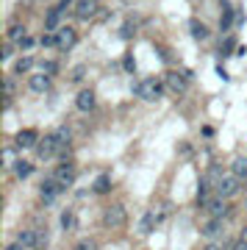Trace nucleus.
Returning a JSON list of instances; mask_svg holds the SVG:
<instances>
[{
	"label": "nucleus",
	"mask_w": 247,
	"mask_h": 250,
	"mask_svg": "<svg viewBox=\"0 0 247 250\" xmlns=\"http://www.w3.org/2000/svg\"><path fill=\"white\" fill-rule=\"evenodd\" d=\"M167 89L164 86V78H144L139 83V86H133V92H136V98L147 100V103H153V100L161 98V92Z\"/></svg>",
	"instance_id": "f257e3e1"
},
{
	"label": "nucleus",
	"mask_w": 247,
	"mask_h": 250,
	"mask_svg": "<svg viewBox=\"0 0 247 250\" xmlns=\"http://www.w3.org/2000/svg\"><path fill=\"white\" fill-rule=\"evenodd\" d=\"M64 150V145L59 142V136L56 134H47L44 139H39V145H36V156L42 161H50L53 156H59V153Z\"/></svg>",
	"instance_id": "f03ea898"
},
{
	"label": "nucleus",
	"mask_w": 247,
	"mask_h": 250,
	"mask_svg": "<svg viewBox=\"0 0 247 250\" xmlns=\"http://www.w3.org/2000/svg\"><path fill=\"white\" fill-rule=\"evenodd\" d=\"M125 223H128V211H125L123 203H111L103 211V225L106 228H123Z\"/></svg>",
	"instance_id": "7ed1b4c3"
},
{
	"label": "nucleus",
	"mask_w": 247,
	"mask_h": 250,
	"mask_svg": "<svg viewBox=\"0 0 247 250\" xmlns=\"http://www.w3.org/2000/svg\"><path fill=\"white\" fill-rule=\"evenodd\" d=\"M214 189H217V195L220 197L228 200L230 195H236L239 192V178L233 175V172H228V175H214Z\"/></svg>",
	"instance_id": "20e7f679"
},
{
	"label": "nucleus",
	"mask_w": 247,
	"mask_h": 250,
	"mask_svg": "<svg viewBox=\"0 0 247 250\" xmlns=\"http://www.w3.org/2000/svg\"><path fill=\"white\" fill-rule=\"evenodd\" d=\"M17 242H20V245H22L25 250L44 248V242H47V233H39V231H31V228H25V231H20Z\"/></svg>",
	"instance_id": "39448f33"
},
{
	"label": "nucleus",
	"mask_w": 247,
	"mask_h": 250,
	"mask_svg": "<svg viewBox=\"0 0 247 250\" xmlns=\"http://www.w3.org/2000/svg\"><path fill=\"white\" fill-rule=\"evenodd\" d=\"M53 178L59 181V187H62V189L72 187V184H75V167H72L70 161H62V164H59V170L53 172Z\"/></svg>",
	"instance_id": "423d86ee"
},
{
	"label": "nucleus",
	"mask_w": 247,
	"mask_h": 250,
	"mask_svg": "<svg viewBox=\"0 0 247 250\" xmlns=\"http://www.w3.org/2000/svg\"><path fill=\"white\" fill-rule=\"evenodd\" d=\"M62 192H64V189L59 187V181H56V178H47V181L42 184V189H39V195H42V203H44V206L56 203V197L62 195Z\"/></svg>",
	"instance_id": "0eeeda50"
},
{
	"label": "nucleus",
	"mask_w": 247,
	"mask_h": 250,
	"mask_svg": "<svg viewBox=\"0 0 247 250\" xmlns=\"http://www.w3.org/2000/svg\"><path fill=\"white\" fill-rule=\"evenodd\" d=\"M164 86H167L169 92H175V95H184V92H186V75L169 70L167 75H164Z\"/></svg>",
	"instance_id": "6e6552de"
},
{
	"label": "nucleus",
	"mask_w": 247,
	"mask_h": 250,
	"mask_svg": "<svg viewBox=\"0 0 247 250\" xmlns=\"http://www.w3.org/2000/svg\"><path fill=\"white\" fill-rule=\"evenodd\" d=\"M75 42H78L75 28H62V31L56 34V47H62V50H70V47H75Z\"/></svg>",
	"instance_id": "1a4fd4ad"
},
{
	"label": "nucleus",
	"mask_w": 247,
	"mask_h": 250,
	"mask_svg": "<svg viewBox=\"0 0 247 250\" xmlns=\"http://www.w3.org/2000/svg\"><path fill=\"white\" fill-rule=\"evenodd\" d=\"M97 9H100L97 0H78V3H75V14H78V20H92L97 14Z\"/></svg>",
	"instance_id": "9d476101"
},
{
	"label": "nucleus",
	"mask_w": 247,
	"mask_h": 250,
	"mask_svg": "<svg viewBox=\"0 0 247 250\" xmlns=\"http://www.w3.org/2000/svg\"><path fill=\"white\" fill-rule=\"evenodd\" d=\"M14 145L22 147V150H25V147H36V145H39V134H36L34 128H25V131H20V134L14 136Z\"/></svg>",
	"instance_id": "9b49d317"
},
{
	"label": "nucleus",
	"mask_w": 247,
	"mask_h": 250,
	"mask_svg": "<svg viewBox=\"0 0 247 250\" xmlns=\"http://www.w3.org/2000/svg\"><path fill=\"white\" fill-rule=\"evenodd\" d=\"M206 208H208L211 220H222V217L228 214V200L217 195V197H211V200H208V206H206Z\"/></svg>",
	"instance_id": "f8f14e48"
},
{
	"label": "nucleus",
	"mask_w": 247,
	"mask_h": 250,
	"mask_svg": "<svg viewBox=\"0 0 247 250\" xmlns=\"http://www.w3.org/2000/svg\"><path fill=\"white\" fill-rule=\"evenodd\" d=\"M28 89L36 92V95L47 92V89H50V75H44V72H36V75H31V78H28Z\"/></svg>",
	"instance_id": "ddd939ff"
},
{
	"label": "nucleus",
	"mask_w": 247,
	"mask_h": 250,
	"mask_svg": "<svg viewBox=\"0 0 247 250\" xmlns=\"http://www.w3.org/2000/svg\"><path fill=\"white\" fill-rule=\"evenodd\" d=\"M95 103H97V98H95V92H92V89H81L78 98H75L78 111H92V108H95Z\"/></svg>",
	"instance_id": "4468645a"
},
{
	"label": "nucleus",
	"mask_w": 247,
	"mask_h": 250,
	"mask_svg": "<svg viewBox=\"0 0 247 250\" xmlns=\"http://www.w3.org/2000/svg\"><path fill=\"white\" fill-rule=\"evenodd\" d=\"M230 172H233L239 181L242 178L247 181V156H236V159L230 161Z\"/></svg>",
	"instance_id": "2eb2a0df"
},
{
	"label": "nucleus",
	"mask_w": 247,
	"mask_h": 250,
	"mask_svg": "<svg viewBox=\"0 0 247 250\" xmlns=\"http://www.w3.org/2000/svg\"><path fill=\"white\" fill-rule=\"evenodd\" d=\"M62 14H64L62 9H50L47 11V17H44V28H47V31H56L59 22H62Z\"/></svg>",
	"instance_id": "dca6fc26"
},
{
	"label": "nucleus",
	"mask_w": 247,
	"mask_h": 250,
	"mask_svg": "<svg viewBox=\"0 0 247 250\" xmlns=\"http://www.w3.org/2000/svg\"><path fill=\"white\" fill-rule=\"evenodd\" d=\"M156 223H159V220H156V214H153V211H147V214L142 217V223H139V233H144V236H147V233L156 228Z\"/></svg>",
	"instance_id": "f3484780"
},
{
	"label": "nucleus",
	"mask_w": 247,
	"mask_h": 250,
	"mask_svg": "<svg viewBox=\"0 0 247 250\" xmlns=\"http://www.w3.org/2000/svg\"><path fill=\"white\" fill-rule=\"evenodd\" d=\"M230 25H233V11H230L228 0H222V20H220V28H222V31H228Z\"/></svg>",
	"instance_id": "a211bd4d"
},
{
	"label": "nucleus",
	"mask_w": 247,
	"mask_h": 250,
	"mask_svg": "<svg viewBox=\"0 0 247 250\" xmlns=\"http://www.w3.org/2000/svg\"><path fill=\"white\" fill-rule=\"evenodd\" d=\"M14 172H17V178H28V175L34 172V164H31V161H17V164H14Z\"/></svg>",
	"instance_id": "6ab92c4d"
},
{
	"label": "nucleus",
	"mask_w": 247,
	"mask_h": 250,
	"mask_svg": "<svg viewBox=\"0 0 247 250\" xmlns=\"http://www.w3.org/2000/svg\"><path fill=\"white\" fill-rule=\"evenodd\" d=\"M189 28H192V36H194V39H208V28H206L203 22L192 20V25H189Z\"/></svg>",
	"instance_id": "aec40b11"
},
{
	"label": "nucleus",
	"mask_w": 247,
	"mask_h": 250,
	"mask_svg": "<svg viewBox=\"0 0 247 250\" xmlns=\"http://www.w3.org/2000/svg\"><path fill=\"white\" fill-rule=\"evenodd\" d=\"M31 64H34V59H31V56H20L17 64H14V72H17V75H22V72L31 70Z\"/></svg>",
	"instance_id": "412c9836"
},
{
	"label": "nucleus",
	"mask_w": 247,
	"mask_h": 250,
	"mask_svg": "<svg viewBox=\"0 0 247 250\" xmlns=\"http://www.w3.org/2000/svg\"><path fill=\"white\" fill-rule=\"evenodd\" d=\"M25 25H11L9 28V42H22L25 39Z\"/></svg>",
	"instance_id": "4be33fe9"
},
{
	"label": "nucleus",
	"mask_w": 247,
	"mask_h": 250,
	"mask_svg": "<svg viewBox=\"0 0 247 250\" xmlns=\"http://www.w3.org/2000/svg\"><path fill=\"white\" fill-rule=\"evenodd\" d=\"M108 189H111V178H108V175H100V178L95 181V192L97 195H106Z\"/></svg>",
	"instance_id": "5701e85b"
},
{
	"label": "nucleus",
	"mask_w": 247,
	"mask_h": 250,
	"mask_svg": "<svg viewBox=\"0 0 247 250\" xmlns=\"http://www.w3.org/2000/svg\"><path fill=\"white\" fill-rule=\"evenodd\" d=\"M220 231H222V220H211V223L203 225V233H206V236H214V233H220Z\"/></svg>",
	"instance_id": "b1692460"
},
{
	"label": "nucleus",
	"mask_w": 247,
	"mask_h": 250,
	"mask_svg": "<svg viewBox=\"0 0 247 250\" xmlns=\"http://www.w3.org/2000/svg\"><path fill=\"white\" fill-rule=\"evenodd\" d=\"M56 136H59V142H62V145H70V139H72V131H70V125H62V128L56 131Z\"/></svg>",
	"instance_id": "393cba45"
},
{
	"label": "nucleus",
	"mask_w": 247,
	"mask_h": 250,
	"mask_svg": "<svg viewBox=\"0 0 247 250\" xmlns=\"http://www.w3.org/2000/svg\"><path fill=\"white\" fill-rule=\"evenodd\" d=\"M72 250H97V242L95 239H78L72 245Z\"/></svg>",
	"instance_id": "a878e982"
},
{
	"label": "nucleus",
	"mask_w": 247,
	"mask_h": 250,
	"mask_svg": "<svg viewBox=\"0 0 247 250\" xmlns=\"http://www.w3.org/2000/svg\"><path fill=\"white\" fill-rule=\"evenodd\" d=\"M62 228L64 231H72V228H75V214H72V211H64L62 214Z\"/></svg>",
	"instance_id": "bb28decb"
},
{
	"label": "nucleus",
	"mask_w": 247,
	"mask_h": 250,
	"mask_svg": "<svg viewBox=\"0 0 247 250\" xmlns=\"http://www.w3.org/2000/svg\"><path fill=\"white\" fill-rule=\"evenodd\" d=\"M39 64H42L44 75H56V72H59V64H56V62H39Z\"/></svg>",
	"instance_id": "cd10ccee"
},
{
	"label": "nucleus",
	"mask_w": 247,
	"mask_h": 250,
	"mask_svg": "<svg viewBox=\"0 0 247 250\" xmlns=\"http://www.w3.org/2000/svg\"><path fill=\"white\" fill-rule=\"evenodd\" d=\"M136 25H139V22H136V17H131L128 22H125V28H123V36H131L133 31H136Z\"/></svg>",
	"instance_id": "c85d7f7f"
},
{
	"label": "nucleus",
	"mask_w": 247,
	"mask_h": 250,
	"mask_svg": "<svg viewBox=\"0 0 247 250\" xmlns=\"http://www.w3.org/2000/svg\"><path fill=\"white\" fill-rule=\"evenodd\" d=\"M39 45H44V47H53V45H56V36H53V34H42V39H39Z\"/></svg>",
	"instance_id": "c756f323"
},
{
	"label": "nucleus",
	"mask_w": 247,
	"mask_h": 250,
	"mask_svg": "<svg viewBox=\"0 0 247 250\" xmlns=\"http://www.w3.org/2000/svg\"><path fill=\"white\" fill-rule=\"evenodd\" d=\"M123 67H125V72H133V70H136V62H133V56H125V64H123Z\"/></svg>",
	"instance_id": "7c9ffc66"
},
{
	"label": "nucleus",
	"mask_w": 247,
	"mask_h": 250,
	"mask_svg": "<svg viewBox=\"0 0 247 250\" xmlns=\"http://www.w3.org/2000/svg\"><path fill=\"white\" fill-rule=\"evenodd\" d=\"M11 53H14V47H11V42H6V45H3V62H9Z\"/></svg>",
	"instance_id": "2f4dec72"
},
{
	"label": "nucleus",
	"mask_w": 247,
	"mask_h": 250,
	"mask_svg": "<svg viewBox=\"0 0 247 250\" xmlns=\"http://www.w3.org/2000/svg\"><path fill=\"white\" fill-rule=\"evenodd\" d=\"M17 45L22 47V50H28V47H34L36 42H34V39H31V36H25V39H22V42H17Z\"/></svg>",
	"instance_id": "473e14b6"
},
{
	"label": "nucleus",
	"mask_w": 247,
	"mask_h": 250,
	"mask_svg": "<svg viewBox=\"0 0 247 250\" xmlns=\"http://www.w3.org/2000/svg\"><path fill=\"white\" fill-rule=\"evenodd\" d=\"M75 3H78V0H62V3H59V9H62V11H67V9H72Z\"/></svg>",
	"instance_id": "72a5a7b5"
},
{
	"label": "nucleus",
	"mask_w": 247,
	"mask_h": 250,
	"mask_svg": "<svg viewBox=\"0 0 247 250\" xmlns=\"http://www.w3.org/2000/svg\"><path fill=\"white\" fill-rule=\"evenodd\" d=\"M239 242H242V245H247V225L242 228V233H239Z\"/></svg>",
	"instance_id": "f704fd0d"
},
{
	"label": "nucleus",
	"mask_w": 247,
	"mask_h": 250,
	"mask_svg": "<svg viewBox=\"0 0 247 250\" xmlns=\"http://www.w3.org/2000/svg\"><path fill=\"white\" fill-rule=\"evenodd\" d=\"M6 250H25L20 242H11V245H6Z\"/></svg>",
	"instance_id": "c9c22d12"
},
{
	"label": "nucleus",
	"mask_w": 247,
	"mask_h": 250,
	"mask_svg": "<svg viewBox=\"0 0 247 250\" xmlns=\"http://www.w3.org/2000/svg\"><path fill=\"white\" fill-rule=\"evenodd\" d=\"M203 250H222V248H220V245H214V242H208V245H206Z\"/></svg>",
	"instance_id": "e433bc0d"
},
{
	"label": "nucleus",
	"mask_w": 247,
	"mask_h": 250,
	"mask_svg": "<svg viewBox=\"0 0 247 250\" xmlns=\"http://www.w3.org/2000/svg\"><path fill=\"white\" fill-rule=\"evenodd\" d=\"M233 250H247V245H242V242H236V248Z\"/></svg>",
	"instance_id": "4c0bfd02"
},
{
	"label": "nucleus",
	"mask_w": 247,
	"mask_h": 250,
	"mask_svg": "<svg viewBox=\"0 0 247 250\" xmlns=\"http://www.w3.org/2000/svg\"><path fill=\"white\" fill-rule=\"evenodd\" d=\"M245 206H247V200H245Z\"/></svg>",
	"instance_id": "58836bf2"
}]
</instances>
